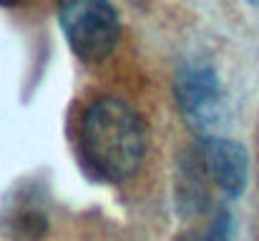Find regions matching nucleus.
<instances>
[{"label":"nucleus","instance_id":"f257e3e1","mask_svg":"<svg viewBox=\"0 0 259 241\" xmlns=\"http://www.w3.org/2000/svg\"><path fill=\"white\" fill-rule=\"evenodd\" d=\"M78 143L83 166L93 178L121 183L144 161L146 128L131 103L116 95H101L83 111Z\"/></svg>","mask_w":259,"mask_h":241},{"label":"nucleus","instance_id":"f03ea898","mask_svg":"<svg viewBox=\"0 0 259 241\" xmlns=\"http://www.w3.org/2000/svg\"><path fill=\"white\" fill-rule=\"evenodd\" d=\"M249 181V156L237 141L201 136L181 161L179 206L189 214L206 211L214 194L237 199Z\"/></svg>","mask_w":259,"mask_h":241},{"label":"nucleus","instance_id":"7ed1b4c3","mask_svg":"<svg viewBox=\"0 0 259 241\" xmlns=\"http://www.w3.org/2000/svg\"><path fill=\"white\" fill-rule=\"evenodd\" d=\"M61 30L83 63L106 61L121 40V20L111 0H56Z\"/></svg>","mask_w":259,"mask_h":241},{"label":"nucleus","instance_id":"20e7f679","mask_svg":"<svg viewBox=\"0 0 259 241\" xmlns=\"http://www.w3.org/2000/svg\"><path fill=\"white\" fill-rule=\"evenodd\" d=\"M174 93L181 116L194 131H209L217 123L222 108V85L209 63H184L174 80Z\"/></svg>","mask_w":259,"mask_h":241},{"label":"nucleus","instance_id":"39448f33","mask_svg":"<svg viewBox=\"0 0 259 241\" xmlns=\"http://www.w3.org/2000/svg\"><path fill=\"white\" fill-rule=\"evenodd\" d=\"M232 236H234L232 214L227 209H219L214 214V219L209 221V226L204 231H199L196 236H191L189 241H232Z\"/></svg>","mask_w":259,"mask_h":241},{"label":"nucleus","instance_id":"423d86ee","mask_svg":"<svg viewBox=\"0 0 259 241\" xmlns=\"http://www.w3.org/2000/svg\"><path fill=\"white\" fill-rule=\"evenodd\" d=\"M23 3H28V0H0V5H5V8H15V5H23Z\"/></svg>","mask_w":259,"mask_h":241},{"label":"nucleus","instance_id":"0eeeda50","mask_svg":"<svg viewBox=\"0 0 259 241\" xmlns=\"http://www.w3.org/2000/svg\"><path fill=\"white\" fill-rule=\"evenodd\" d=\"M247 3H252V5H259V0H247Z\"/></svg>","mask_w":259,"mask_h":241}]
</instances>
